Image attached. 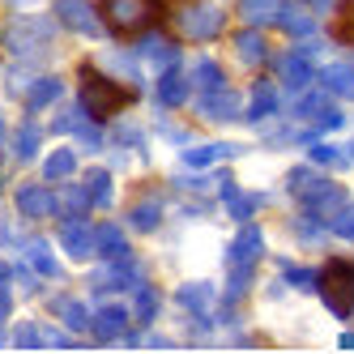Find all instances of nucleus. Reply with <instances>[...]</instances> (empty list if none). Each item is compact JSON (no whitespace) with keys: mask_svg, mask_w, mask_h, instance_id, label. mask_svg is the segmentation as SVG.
<instances>
[{"mask_svg":"<svg viewBox=\"0 0 354 354\" xmlns=\"http://www.w3.org/2000/svg\"><path fill=\"white\" fill-rule=\"evenodd\" d=\"M77 82H82V107L90 111V120L94 124H103V120H111L115 111H124L137 98V90H124L115 77H107L103 68H94V64H86L82 73H77Z\"/></svg>","mask_w":354,"mask_h":354,"instance_id":"nucleus-1","label":"nucleus"},{"mask_svg":"<svg viewBox=\"0 0 354 354\" xmlns=\"http://www.w3.org/2000/svg\"><path fill=\"white\" fill-rule=\"evenodd\" d=\"M286 188L303 201V209H308L312 218H320L324 226H328V218H333L342 205H346V188L342 184H333V180H320L316 171H308V167H295L290 175H286Z\"/></svg>","mask_w":354,"mask_h":354,"instance_id":"nucleus-2","label":"nucleus"},{"mask_svg":"<svg viewBox=\"0 0 354 354\" xmlns=\"http://www.w3.org/2000/svg\"><path fill=\"white\" fill-rule=\"evenodd\" d=\"M316 290L333 316H350L354 312V261H342V257L324 261V269L316 277Z\"/></svg>","mask_w":354,"mask_h":354,"instance_id":"nucleus-3","label":"nucleus"},{"mask_svg":"<svg viewBox=\"0 0 354 354\" xmlns=\"http://www.w3.org/2000/svg\"><path fill=\"white\" fill-rule=\"evenodd\" d=\"M175 26H180V35L192 39V43H209V39L222 35L226 17H222L218 5H209V0H188V5L175 13Z\"/></svg>","mask_w":354,"mask_h":354,"instance_id":"nucleus-4","label":"nucleus"},{"mask_svg":"<svg viewBox=\"0 0 354 354\" xmlns=\"http://www.w3.org/2000/svg\"><path fill=\"white\" fill-rule=\"evenodd\" d=\"M56 26L60 21L52 17H13L9 21V30H5V43H9V52H17V56H39L47 43L56 39Z\"/></svg>","mask_w":354,"mask_h":354,"instance_id":"nucleus-5","label":"nucleus"},{"mask_svg":"<svg viewBox=\"0 0 354 354\" xmlns=\"http://www.w3.org/2000/svg\"><path fill=\"white\" fill-rule=\"evenodd\" d=\"M158 13H162V0H103V17L115 35L145 30Z\"/></svg>","mask_w":354,"mask_h":354,"instance_id":"nucleus-6","label":"nucleus"},{"mask_svg":"<svg viewBox=\"0 0 354 354\" xmlns=\"http://www.w3.org/2000/svg\"><path fill=\"white\" fill-rule=\"evenodd\" d=\"M265 257V235L257 222H243V231L231 239V248H226V269H257V261Z\"/></svg>","mask_w":354,"mask_h":354,"instance_id":"nucleus-7","label":"nucleus"},{"mask_svg":"<svg viewBox=\"0 0 354 354\" xmlns=\"http://www.w3.org/2000/svg\"><path fill=\"white\" fill-rule=\"evenodd\" d=\"M56 21L64 30H73V35H86V39H98L103 35V21H98V13H94V5L90 0H56Z\"/></svg>","mask_w":354,"mask_h":354,"instance_id":"nucleus-8","label":"nucleus"},{"mask_svg":"<svg viewBox=\"0 0 354 354\" xmlns=\"http://www.w3.org/2000/svg\"><path fill=\"white\" fill-rule=\"evenodd\" d=\"M90 333H94V342H98V346L120 342L124 333H129V312H124L120 303H103V308L90 316Z\"/></svg>","mask_w":354,"mask_h":354,"instance_id":"nucleus-9","label":"nucleus"},{"mask_svg":"<svg viewBox=\"0 0 354 354\" xmlns=\"http://www.w3.org/2000/svg\"><path fill=\"white\" fill-rule=\"evenodd\" d=\"M60 243L73 261H90L98 252V239H94V226H86V218H64L60 226Z\"/></svg>","mask_w":354,"mask_h":354,"instance_id":"nucleus-10","label":"nucleus"},{"mask_svg":"<svg viewBox=\"0 0 354 354\" xmlns=\"http://www.w3.org/2000/svg\"><path fill=\"white\" fill-rule=\"evenodd\" d=\"M175 303H180L184 312H192L196 320H209L214 303H218V290H214V282H184L175 290Z\"/></svg>","mask_w":354,"mask_h":354,"instance_id":"nucleus-11","label":"nucleus"},{"mask_svg":"<svg viewBox=\"0 0 354 354\" xmlns=\"http://www.w3.org/2000/svg\"><path fill=\"white\" fill-rule=\"evenodd\" d=\"M13 201H17V209L26 218H52L56 214V192H47L43 184H21L13 192Z\"/></svg>","mask_w":354,"mask_h":354,"instance_id":"nucleus-12","label":"nucleus"},{"mask_svg":"<svg viewBox=\"0 0 354 354\" xmlns=\"http://www.w3.org/2000/svg\"><path fill=\"white\" fill-rule=\"evenodd\" d=\"M277 26H282L290 39H312L316 35V13L303 9V5H290V0H282V9H277Z\"/></svg>","mask_w":354,"mask_h":354,"instance_id":"nucleus-13","label":"nucleus"},{"mask_svg":"<svg viewBox=\"0 0 354 354\" xmlns=\"http://www.w3.org/2000/svg\"><path fill=\"white\" fill-rule=\"evenodd\" d=\"M188 94H192V77L184 68H162V77H158V103L162 107H184L188 103Z\"/></svg>","mask_w":354,"mask_h":354,"instance_id":"nucleus-14","label":"nucleus"},{"mask_svg":"<svg viewBox=\"0 0 354 354\" xmlns=\"http://www.w3.org/2000/svg\"><path fill=\"white\" fill-rule=\"evenodd\" d=\"M222 201H226V209H231L235 222H252V214L265 205V196H261V192H239L231 180H226V175H222Z\"/></svg>","mask_w":354,"mask_h":354,"instance_id":"nucleus-15","label":"nucleus"},{"mask_svg":"<svg viewBox=\"0 0 354 354\" xmlns=\"http://www.w3.org/2000/svg\"><path fill=\"white\" fill-rule=\"evenodd\" d=\"M239 154V145H226V141H214V145H188L184 149V167L188 171H205V167H218L222 158Z\"/></svg>","mask_w":354,"mask_h":354,"instance_id":"nucleus-16","label":"nucleus"},{"mask_svg":"<svg viewBox=\"0 0 354 354\" xmlns=\"http://www.w3.org/2000/svg\"><path fill=\"white\" fill-rule=\"evenodd\" d=\"M239 111H243L239 94H235V90H226V86L201 98V115H205V120H218V124H222V120H235Z\"/></svg>","mask_w":354,"mask_h":354,"instance_id":"nucleus-17","label":"nucleus"},{"mask_svg":"<svg viewBox=\"0 0 354 354\" xmlns=\"http://www.w3.org/2000/svg\"><path fill=\"white\" fill-rule=\"evenodd\" d=\"M60 94H64V82H60V77H35L26 90H21V98H26L30 111H43V107L60 103Z\"/></svg>","mask_w":354,"mask_h":354,"instance_id":"nucleus-18","label":"nucleus"},{"mask_svg":"<svg viewBox=\"0 0 354 354\" xmlns=\"http://www.w3.org/2000/svg\"><path fill=\"white\" fill-rule=\"evenodd\" d=\"M26 261H30V269L39 273V277H60V261H56V252H52V243L47 239H26Z\"/></svg>","mask_w":354,"mask_h":354,"instance_id":"nucleus-19","label":"nucleus"},{"mask_svg":"<svg viewBox=\"0 0 354 354\" xmlns=\"http://www.w3.org/2000/svg\"><path fill=\"white\" fill-rule=\"evenodd\" d=\"M52 312L64 320V328H73V333L90 328V312H86V303H82V299H73V295H56V299H52Z\"/></svg>","mask_w":354,"mask_h":354,"instance_id":"nucleus-20","label":"nucleus"},{"mask_svg":"<svg viewBox=\"0 0 354 354\" xmlns=\"http://www.w3.org/2000/svg\"><path fill=\"white\" fill-rule=\"evenodd\" d=\"M137 56H141V60H149L154 68H171L180 52H175V43H167L162 35H145V39L137 43Z\"/></svg>","mask_w":354,"mask_h":354,"instance_id":"nucleus-21","label":"nucleus"},{"mask_svg":"<svg viewBox=\"0 0 354 354\" xmlns=\"http://www.w3.org/2000/svg\"><path fill=\"white\" fill-rule=\"evenodd\" d=\"M277 73H282L286 90H303V86L312 82V56H303V52H290L286 60H277Z\"/></svg>","mask_w":354,"mask_h":354,"instance_id":"nucleus-22","label":"nucleus"},{"mask_svg":"<svg viewBox=\"0 0 354 354\" xmlns=\"http://www.w3.org/2000/svg\"><path fill=\"white\" fill-rule=\"evenodd\" d=\"M235 56H239L243 64H261V60L269 56V43H265V35H261L257 26L239 30V35H235Z\"/></svg>","mask_w":354,"mask_h":354,"instance_id":"nucleus-23","label":"nucleus"},{"mask_svg":"<svg viewBox=\"0 0 354 354\" xmlns=\"http://www.w3.org/2000/svg\"><path fill=\"white\" fill-rule=\"evenodd\" d=\"M320 86L337 98H354V64H328L320 68Z\"/></svg>","mask_w":354,"mask_h":354,"instance_id":"nucleus-24","label":"nucleus"},{"mask_svg":"<svg viewBox=\"0 0 354 354\" xmlns=\"http://www.w3.org/2000/svg\"><path fill=\"white\" fill-rule=\"evenodd\" d=\"M277 103H282V98H277V90H273L269 82H257V86H252V103H248V120H252V124L269 120V115L277 111Z\"/></svg>","mask_w":354,"mask_h":354,"instance_id":"nucleus-25","label":"nucleus"},{"mask_svg":"<svg viewBox=\"0 0 354 354\" xmlns=\"http://www.w3.org/2000/svg\"><path fill=\"white\" fill-rule=\"evenodd\" d=\"M129 226H133V231H141V235H149V231H158V226H162V205H158V201H137V205L129 209Z\"/></svg>","mask_w":354,"mask_h":354,"instance_id":"nucleus-26","label":"nucleus"},{"mask_svg":"<svg viewBox=\"0 0 354 354\" xmlns=\"http://www.w3.org/2000/svg\"><path fill=\"white\" fill-rule=\"evenodd\" d=\"M73 171H77V154H73V149H52V154L43 158V180H47V184L68 180Z\"/></svg>","mask_w":354,"mask_h":354,"instance_id":"nucleus-27","label":"nucleus"},{"mask_svg":"<svg viewBox=\"0 0 354 354\" xmlns=\"http://www.w3.org/2000/svg\"><path fill=\"white\" fill-rule=\"evenodd\" d=\"M39 145H43V129H39V124H21L17 137H13V158L17 162L39 158Z\"/></svg>","mask_w":354,"mask_h":354,"instance_id":"nucleus-28","label":"nucleus"},{"mask_svg":"<svg viewBox=\"0 0 354 354\" xmlns=\"http://www.w3.org/2000/svg\"><path fill=\"white\" fill-rule=\"evenodd\" d=\"M277 9H282V0H239V17L248 21V26L277 21Z\"/></svg>","mask_w":354,"mask_h":354,"instance_id":"nucleus-29","label":"nucleus"},{"mask_svg":"<svg viewBox=\"0 0 354 354\" xmlns=\"http://www.w3.org/2000/svg\"><path fill=\"white\" fill-rule=\"evenodd\" d=\"M90 192H86V184L82 188H60V196H56V209L64 214V218H86L90 214Z\"/></svg>","mask_w":354,"mask_h":354,"instance_id":"nucleus-30","label":"nucleus"},{"mask_svg":"<svg viewBox=\"0 0 354 354\" xmlns=\"http://www.w3.org/2000/svg\"><path fill=\"white\" fill-rule=\"evenodd\" d=\"M82 184H86V192H90L94 205H111V171L90 167V171L82 175Z\"/></svg>","mask_w":354,"mask_h":354,"instance_id":"nucleus-31","label":"nucleus"},{"mask_svg":"<svg viewBox=\"0 0 354 354\" xmlns=\"http://www.w3.org/2000/svg\"><path fill=\"white\" fill-rule=\"evenodd\" d=\"M226 86V73L214 64V60H201L196 68H192V90H201V94H214V90H222Z\"/></svg>","mask_w":354,"mask_h":354,"instance_id":"nucleus-32","label":"nucleus"},{"mask_svg":"<svg viewBox=\"0 0 354 354\" xmlns=\"http://www.w3.org/2000/svg\"><path fill=\"white\" fill-rule=\"evenodd\" d=\"M94 239H98V252H103L107 261H111V257H124V252H129V239H124V231H120L115 222L98 226V231H94Z\"/></svg>","mask_w":354,"mask_h":354,"instance_id":"nucleus-33","label":"nucleus"},{"mask_svg":"<svg viewBox=\"0 0 354 354\" xmlns=\"http://www.w3.org/2000/svg\"><path fill=\"white\" fill-rule=\"evenodd\" d=\"M13 346L17 350H43V346H52V342H47V333L35 320H21V324H13Z\"/></svg>","mask_w":354,"mask_h":354,"instance_id":"nucleus-34","label":"nucleus"},{"mask_svg":"<svg viewBox=\"0 0 354 354\" xmlns=\"http://www.w3.org/2000/svg\"><path fill=\"white\" fill-rule=\"evenodd\" d=\"M133 312H137V324H154V316H158V290L154 286H141Z\"/></svg>","mask_w":354,"mask_h":354,"instance_id":"nucleus-35","label":"nucleus"},{"mask_svg":"<svg viewBox=\"0 0 354 354\" xmlns=\"http://www.w3.org/2000/svg\"><path fill=\"white\" fill-rule=\"evenodd\" d=\"M320 226H324V222L312 218V214H308V218H299V222H295V239H299V243H308V248H320V239H324Z\"/></svg>","mask_w":354,"mask_h":354,"instance_id":"nucleus-36","label":"nucleus"},{"mask_svg":"<svg viewBox=\"0 0 354 354\" xmlns=\"http://www.w3.org/2000/svg\"><path fill=\"white\" fill-rule=\"evenodd\" d=\"M103 68H111V77L120 73L124 82H133V86H137V60H129L124 52H107V56H103Z\"/></svg>","mask_w":354,"mask_h":354,"instance_id":"nucleus-37","label":"nucleus"},{"mask_svg":"<svg viewBox=\"0 0 354 354\" xmlns=\"http://www.w3.org/2000/svg\"><path fill=\"white\" fill-rule=\"evenodd\" d=\"M333 35L342 43L354 47V0H342V9H337V21H333Z\"/></svg>","mask_w":354,"mask_h":354,"instance_id":"nucleus-38","label":"nucleus"},{"mask_svg":"<svg viewBox=\"0 0 354 354\" xmlns=\"http://www.w3.org/2000/svg\"><path fill=\"white\" fill-rule=\"evenodd\" d=\"M346 162H350V158L342 154L337 145H312V167H316V171H320V167H337V171H342Z\"/></svg>","mask_w":354,"mask_h":354,"instance_id":"nucleus-39","label":"nucleus"},{"mask_svg":"<svg viewBox=\"0 0 354 354\" xmlns=\"http://www.w3.org/2000/svg\"><path fill=\"white\" fill-rule=\"evenodd\" d=\"M282 282H286V286H299V290H316V273H312V269H299V265H286V261H282Z\"/></svg>","mask_w":354,"mask_h":354,"instance_id":"nucleus-40","label":"nucleus"},{"mask_svg":"<svg viewBox=\"0 0 354 354\" xmlns=\"http://www.w3.org/2000/svg\"><path fill=\"white\" fill-rule=\"evenodd\" d=\"M328 226H333L337 239H354V205H350V201H346V205H342L333 218H328Z\"/></svg>","mask_w":354,"mask_h":354,"instance_id":"nucleus-41","label":"nucleus"},{"mask_svg":"<svg viewBox=\"0 0 354 354\" xmlns=\"http://www.w3.org/2000/svg\"><path fill=\"white\" fill-rule=\"evenodd\" d=\"M342 124H346V115H342L337 107H320V111L312 115V129H316V133H333V129H342Z\"/></svg>","mask_w":354,"mask_h":354,"instance_id":"nucleus-42","label":"nucleus"},{"mask_svg":"<svg viewBox=\"0 0 354 354\" xmlns=\"http://www.w3.org/2000/svg\"><path fill=\"white\" fill-rule=\"evenodd\" d=\"M320 107H328V94H308V98H303V103L295 107L299 115H316Z\"/></svg>","mask_w":354,"mask_h":354,"instance_id":"nucleus-43","label":"nucleus"},{"mask_svg":"<svg viewBox=\"0 0 354 354\" xmlns=\"http://www.w3.org/2000/svg\"><path fill=\"white\" fill-rule=\"evenodd\" d=\"M115 141H120V145H141V129H137V124H120Z\"/></svg>","mask_w":354,"mask_h":354,"instance_id":"nucleus-44","label":"nucleus"},{"mask_svg":"<svg viewBox=\"0 0 354 354\" xmlns=\"http://www.w3.org/2000/svg\"><path fill=\"white\" fill-rule=\"evenodd\" d=\"M9 316H13V295L0 286V328H5V320H9Z\"/></svg>","mask_w":354,"mask_h":354,"instance_id":"nucleus-45","label":"nucleus"},{"mask_svg":"<svg viewBox=\"0 0 354 354\" xmlns=\"http://www.w3.org/2000/svg\"><path fill=\"white\" fill-rule=\"evenodd\" d=\"M13 277H17V286H21V290H26V295L35 290V277H30V273H21V269H13Z\"/></svg>","mask_w":354,"mask_h":354,"instance_id":"nucleus-46","label":"nucleus"},{"mask_svg":"<svg viewBox=\"0 0 354 354\" xmlns=\"http://www.w3.org/2000/svg\"><path fill=\"white\" fill-rule=\"evenodd\" d=\"M303 5H308L312 13H324V9H333V0H303Z\"/></svg>","mask_w":354,"mask_h":354,"instance_id":"nucleus-47","label":"nucleus"},{"mask_svg":"<svg viewBox=\"0 0 354 354\" xmlns=\"http://www.w3.org/2000/svg\"><path fill=\"white\" fill-rule=\"evenodd\" d=\"M141 346H149V350H171V342H167V337H145Z\"/></svg>","mask_w":354,"mask_h":354,"instance_id":"nucleus-48","label":"nucleus"},{"mask_svg":"<svg viewBox=\"0 0 354 354\" xmlns=\"http://www.w3.org/2000/svg\"><path fill=\"white\" fill-rule=\"evenodd\" d=\"M342 350H354V333H342V342H337Z\"/></svg>","mask_w":354,"mask_h":354,"instance_id":"nucleus-49","label":"nucleus"},{"mask_svg":"<svg viewBox=\"0 0 354 354\" xmlns=\"http://www.w3.org/2000/svg\"><path fill=\"white\" fill-rule=\"evenodd\" d=\"M0 243H9V231H5V226H0Z\"/></svg>","mask_w":354,"mask_h":354,"instance_id":"nucleus-50","label":"nucleus"},{"mask_svg":"<svg viewBox=\"0 0 354 354\" xmlns=\"http://www.w3.org/2000/svg\"><path fill=\"white\" fill-rule=\"evenodd\" d=\"M5 277H9V265H0V282H5Z\"/></svg>","mask_w":354,"mask_h":354,"instance_id":"nucleus-51","label":"nucleus"},{"mask_svg":"<svg viewBox=\"0 0 354 354\" xmlns=\"http://www.w3.org/2000/svg\"><path fill=\"white\" fill-rule=\"evenodd\" d=\"M0 137H5V120H0Z\"/></svg>","mask_w":354,"mask_h":354,"instance_id":"nucleus-52","label":"nucleus"},{"mask_svg":"<svg viewBox=\"0 0 354 354\" xmlns=\"http://www.w3.org/2000/svg\"><path fill=\"white\" fill-rule=\"evenodd\" d=\"M350 158H354V141H350Z\"/></svg>","mask_w":354,"mask_h":354,"instance_id":"nucleus-53","label":"nucleus"}]
</instances>
